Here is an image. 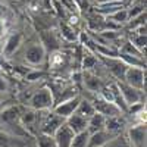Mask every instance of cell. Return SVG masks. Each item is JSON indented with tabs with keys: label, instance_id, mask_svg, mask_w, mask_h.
<instances>
[{
	"label": "cell",
	"instance_id": "cell-18",
	"mask_svg": "<svg viewBox=\"0 0 147 147\" xmlns=\"http://www.w3.org/2000/svg\"><path fill=\"white\" fill-rule=\"evenodd\" d=\"M125 125V121L122 119L121 116H109L105 119V129L107 132H112V134H116L122 129V127Z\"/></svg>",
	"mask_w": 147,
	"mask_h": 147
},
{
	"label": "cell",
	"instance_id": "cell-6",
	"mask_svg": "<svg viewBox=\"0 0 147 147\" xmlns=\"http://www.w3.org/2000/svg\"><path fill=\"white\" fill-rule=\"evenodd\" d=\"M93 107L96 110V113H100L103 115L105 118H109V116H121V110L115 106V103H110V102H106L103 100L102 97H97L93 102Z\"/></svg>",
	"mask_w": 147,
	"mask_h": 147
},
{
	"label": "cell",
	"instance_id": "cell-30",
	"mask_svg": "<svg viewBox=\"0 0 147 147\" xmlns=\"http://www.w3.org/2000/svg\"><path fill=\"white\" fill-rule=\"evenodd\" d=\"M65 55L63 53H60L59 50H56V52H52L50 53V60H49V63H50V66L53 68V69H57V68H60L63 65V57Z\"/></svg>",
	"mask_w": 147,
	"mask_h": 147
},
{
	"label": "cell",
	"instance_id": "cell-23",
	"mask_svg": "<svg viewBox=\"0 0 147 147\" xmlns=\"http://www.w3.org/2000/svg\"><path fill=\"white\" fill-rule=\"evenodd\" d=\"M0 147H22V141L0 129Z\"/></svg>",
	"mask_w": 147,
	"mask_h": 147
},
{
	"label": "cell",
	"instance_id": "cell-37",
	"mask_svg": "<svg viewBox=\"0 0 147 147\" xmlns=\"http://www.w3.org/2000/svg\"><path fill=\"white\" fill-rule=\"evenodd\" d=\"M5 31V22L0 19V35H2V32Z\"/></svg>",
	"mask_w": 147,
	"mask_h": 147
},
{
	"label": "cell",
	"instance_id": "cell-9",
	"mask_svg": "<svg viewBox=\"0 0 147 147\" xmlns=\"http://www.w3.org/2000/svg\"><path fill=\"white\" fill-rule=\"evenodd\" d=\"M74 136H75V132H74L68 125H66V122L60 127L56 132H55V140H56V144L57 147H69L72 140H74Z\"/></svg>",
	"mask_w": 147,
	"mask_h": 147
},
{
	"label": "cell",
	"instance_id": "cell-39",
	"mask_svg": "<svg viewBox=\"0 0 147 147\" xmlns=\"http://www.w3.org/2000/svg\"><path fill=\"white\" fill-rule=\"evenodd\" d=\"M0 16H2V12H0Z\"/></svg>",
	"mask_w": 147,
	"mask_h": 147
},
{
	"label": "cell",
	"instance_id": "cell-32",
	"mask_svg": "<svg viewBox=\"0 0 147 147\" xmlns=\"http://www.w3.org/2000/svg\"><path fill=\"white\" fill-rule=\"evenodd\" d=\"M60 2H62V6H63L65 9H68L69 12H75V13H80V10H78L77 5L74 3V0H60Z\"/></svg>",
	"mask_w": 147,
	"mask_h": 147
},
{
	"label": "cell",
	"instance_id": "cell-17",
	"mask_svg": "<svg viewBox=\"0 0 147 147\" xmlns=\"http://www.w3.org/2000/svg\"><path fill=\"white\" fill-rule=\"evenodd\" d=\"M21 43H22V34H19V32L12 34L9 38L6 40V43H5V49H3L5 55L6 56L13 55L18 50V47L21 46Z\"/></svg>",
	"mask_w": 147,
	"mask_h": 147
},
{
	"label": "cell",
	"instance_id": "cell-11",
	"mask_svg": "<svg viewBox=\"0 0 147 147\" xmlns=\"http://www.w3.org/2000/svg\"><path fill=\"white\" fill-rule=\"evenodd\" d=\"M113 137H115V134L107 132L106 129L97 131V132H94V134H90L88 146H87V147H103V146H106L110 140H113Z\"/></svg>",
	"mask_w": 147,
	"mask_h": 147
},
{
	"label": "cell",
	"instance_id": "cell-27",
	"mask_svg": "<svg viewBox=\"0 0 147 147\" xmlns=\"http://www.w3.org/2000/svg\"><path fill=\"white\" fill-rule=\"evenodd\" d=\"M37 147H57V144L53 136H47V134L40 132L37 136Z\"/></svg>",
	"mask_w": 147,
	"mask_h": 147
},
{
	"label": "cell",
	"instance_id": "cell-7",
	"mask_svg": "<svg viewBox=\"0 0 147 147\" xmlns=\"http://www.w3.org/2000/svg\"><path fill=\"white\" fill-rule=\"evenodd\" d=\"M65 121H66V119H63V118H60V116L55 115L53 112L49 113V115L43 119V122H41V134L55 136V132L65 124Z\"/></svg>",
	"mask_w": 147,
	"mask_h": 147
},
{
	"label": "cell",
	"instance_id": "cell-20",
	"mask_svg": "<svg viewBox=\"0 0 147 147\" xmlns=\"http://www.w3.org/2000/svg\"><path fill=\"white\" fill-rule=\"evenodd\" d=\"M105 116L100 113H94L90 119H88V125H87V131L88 134H94L97 131H103L105 129Z\"/></svg>",
	"mask_w": 147,
	"mask_h": 147
},
{
	"label": "cell",
	"instance_id": "cell-36",
	"mask_svg": "<svg viewBox=\"0 0 147 147\" xmlns=\"http://www.w3.org/2000/svg\"><path fill=\"white\" fill-rule=\"evenodd\" d=\"M68 24H71V25L74 27V25H77L78 24V15H71V18H69V22Z\"/></svg>",
	"mask_w": 147,
	"mask_h": 147
},
{
	"label": "cell",
	"instance_id": "cell-31",
	"mask_svg": "<svg viewBox=\"0 0 147 147\" xmlns=\"http://www.w3.org/2000/svg\"><path fill=\"white\" fill-rule=\"evenodd\" d=\"M96 63H97V59H96L94 55H91V53H85L84 55V57H82V69L84 71L93 69L96 66Z\"/></svg>",
	"mask_w": 147,
	"mask_h": 147
},
{
	"label": "cell",
	"instance_id": "cell-33",
	"mask_svg": "<svg viewBox=\"0 0 147 147\" xmlns=\"http://www.w3.org/2000/svg\"><path fill=\"white\" fill-rule=\"evenodd\" d=\"M44 77V72H41V71H32V72H30L28 75H27V80L28 81H38V80H41Z\"/></svg>",
	"mask_w": 147,
	"mask_h": 147
},
{
	"label": "cell",
	"instance_id": "cell-22",
	"mask_svg": "<svg viewBox=\"0 0 147 147\" xmlns=\"http://www.w3.org/2000/svg\"><path fill=\"white\" fill-rule=\"evenodd\" d=\"M60 35H62L66 41H77L80 34L77 32V30L74 28L71 24L62 22V24H60Z\"/></svg>",
	"mask_w": 147,
	"mask_h": 147
},
{
	"label": "cell",
	"instance_id": "cell-34",
	"mask_svg": "<svg viewBox=\"0 0 147 147\" xmlns=\"http://www.w3.org/2000/svg\"><path fill=\"white\" fill-rule=\"evenodd\" d=\"M74 3L77 5L80 12H84L88 9V0H74Z\"/></svg>",
	"mask_w": 147,
	"mask_h": 147
},
{
	"label": "cell",
	"instance_id": "cell-10",
	"mask_svg": "<svg viewBox=\"0 0 147 147\" xmlns=\"http://www.w3.org/2000/svg\"><path fill=\"white\" fill-rule=\"evenodd\" d=\"M0 118L5 124L10 127H18L19 125V118H21V109L19 106H9L3 109V112L0 113Z\"/></svg>",
	"mask_w": 147,
	"mask_h": 147
},
{
	"label": "cell",
	"instance_id": "cell-13",
	"mask_svg": "<svg viewBox=\"0 0 147 147\" xmlns=\"http://www.w3.org/2000/svg\"><path fill=\"white\" fill-rule=\"evenodd\" d=\"M41 46L44 47V50H46V53L47 52H56V50H59V38H57V35H56V32H53V31H43L41 32Z\"/></svg>",
	"mask_w": 147,
	"mask_h": 147
},
{
	"label": "cell",
	"instance_id": "cell-8",
	"mask_svg": "<svg viewBox=\"0 0 147 147\" xmlns=\"http://www.w3.org/2000/svg\"><path fill=\"white\" fill-rule=\"evenodd\" d=\"M25 59H27V62L31 63V65H41L44 62V59H46L44 47L40 43L31 44L27 49V52H25Z\"/></svg>",
	"mask_w": 147,
	"mask_h": 147
},
{
	"label": "cell",
	"instance_id": "cell-26",
	"mask_svg": "<svg viewBox=\"0 0 147 147\" xmlns=\"http://www.w3.org/2000/svg\"><path fill=\"white\" fill-rule=\"evenodd\" d=\"M146 18H147V13H146V12H143V13H140L138 16L129 19V21L127 22V30H129V31H136L137 28L144 27V25H146Z\"/></svg>",
	"mask_w": 147,
	"mask_h": 147
},
{
	"label": "cell",
	"instance_id": "cell-16",
	"mask_svg": "<svg viewBox=\"0 0 147 147\" xmlns=\"http://www.w3.org/2000/svg\"><path fill=\"white\" fill-rule=\"evenodd\" d=\"M38 121V110L34 109H27L21 112V118H19V124L24 129H31L32 125H35V122Z\"/></svg>",
	"mask_w": 147,
	"mask_h": 147
},
{
	"label": "cell",
	"instance_id": "cell-12",
	"mask_svg": "<svg viewBox=\"0 0 147 147\" xmlns=\"http://www.w3.org/2000/svg\"><path fill=\"white\" fill-rule=\"evenodd\" d=\"M129 140L134 147H143L146 144V124H138L128 131Z\"/></svg>",
	"mask_w": 147,
	"mask_h": 147
},
{
	"label": "cell",
	"instance_id": "cell-25",
	"mask_svg": "<svg viewBox=\"0 0 147 147\" xmlns=\"http://www.w3.org/2000/svg\"><path fill=\"white\" fill-rule=\"evenodd\" d=\"M88 138H90L88 131L78 132V134L74 136V140H72V143H71L69 147H87L88 146Z\"/></svg>",
	"mask_w": 147,
	"mask_h": 147
},
{
	"label": "cell",
	"instance_id": "cell-29",
	"mask_svg": "<svg viewBox=\"0 0 147 147\" xmlns=\"http://www.w3.org/2000/svg\"><path fill=\"white\" fill-rule=\"evenodd\" d=\"M119 53H124V55H129V56H136V57H140V59H144V53H141L138 49H136L129 41L124 43L121 47Z\"/></svg>",
	"mask_w": 147,
	"mask_h": 147
},
{
	"label": "cell",
	"instance_id": "cell-3",
	"mask_svg": "<svg viewBox=\"0 0 147 147\" xmlns=\"http://www.w3.org/2000/svg\"><path fill=\"white\" fill-rule=\"evenodd\" d=\"M80 100H81L80 96H74V97H71V99H66L63 102H59V103H56L53 106V113L60 116V118H63V119H68L71 115L75 113Z\"/></svg>",
	"mask_w": 147,
	"mask_h": 147
},
{
	"label": "cell",
	"instance_id": "cell-1",
	"mask_svg": "<svg viewBox=\"0 0 147 147\" xmlns=\"http://www.w3.org/2000/svg\"><path fill=\"white\" fill-rule=\"evenodd\" d=\"M28 105L34 110H49L53 109L55 106V97L53 93L50 91L49 87H41L40 90H37L28 100Z\"/></svg>",
	"mask_w": 147,
	"mask_h": 147
},
{
	"label": "cell",
	"instance_id": "cell-5",
	"mask_svg": "<svg viewBox=\"0 0 147 147\" xmlns=\"http://www.w3.org/2000/svg\"><path fill=\"white\" fill-rule=\"evenodd\" d=\"M99 57H100L102 62L106 65V68L112 72L119 81L124 80V75H125L128 66L122 62L119 57H107V56H100V55H99Z\"/></svg>",
	"mask_w": 147,
	"mask_h": 147
},
{
	"label": "cell",
	"instance_id": "cell-35",
	"mask_svg": "<svg viewBox=\"0 0 147 147\" xmlns=\"http://www.w3.org/2000/svg\"><path fill=\"white\" fill-rule=\"evenodd\" d=\"M7 88H9L7 80H5V78H2V77H0V93H2V91H6Z\"/></svg>",
	"mask_w": 147,
	"mask_h": 147
},
{
	"label": "cell",
	"instance_id": "cell-15",
	"mask_svg": "<svg viewBox=\"0 0 147 147\" xmlns=\"http://www.w3.org/2000/svg\"><path fill=\"white\" fill-rule=\"evenodd\" d=\"M82 81H84V85L85 88L91 93H100V90L105 87L102 80L94 75V74H90V72H84L82 74Z\"/></svg>",
	"mask_w": 147,
	"mask_h": 147
},
{
	"label": "cell",
	"instance_id": "cell-4",
	"mask_svg": "<svg viewBox=\"0 0 147 147\" xmlns=\"http://www.w3.org/2000/svg\"><path fill=\"white\" fill-rule=\"evenodd\" d=\"M116 87H118L119 94L122 96V99H124V102L127 103L128 107L141 102V91L132 88L131 85L125 84L124 81H118V82H116Z\"/></svg>",
	"mask_w": 147,
	"mask_h": 147
},
{
	"label": "cell",
	"instance_id": "cell-14",
	"mask_svg": "<svg viewBox=\"0 0 147 147\" xmlns=\"http://www.w3.org/2000/svg\"><path fill=\"white\" fill-rule=\"evenodd\" d=\"M66 125L75 132V134H78V132H82V131H87V125H88V119H85L84 116H81V115H78V113H74V115H71L66 121Z\"/></svg>",
	"mask_w": 147,
	"mask_h": 147
},
{
	"label": "cell",
	"instance_id": "cell-21",
	"mask_svg": "<svg viewBox=\"0 0 147 147\" xmlns=\"http://www.w3.org/2000/svg\"><path fill=\"white\" fill-rule=\"evenodd\" d=\"M75 113H78V115L84 116L85 119H90V118L96 113V110H94L93 103H91L90 100L81 99V100H80V103H78V107H77V110H75Z\"/></svg>",
	"mask_w": 147,
	"mask_h": 147
},
{
	"label": "cell",
	"instance_id": "cell-38",
	"mask_svg": "<svg viewBox=\"0 0 147 147\" xmlns=\"http://www.w3.org/2000/svg\"><path fill=\"white\" fill-rule=\"evenodd\" d=\"M107 2H115V0H99V3L103 5V3H107Z\"/></svg>",
	"mask_w": 147,
	"mask_h": 147
},
{
	"label": "cell",
	"instance_id": "cell-2",
	"mask_svg": "<svg viewBox=\"0 0 147 147\" xmlns=\"http://www.w3.org/2000/svg\"><path fill=\"white\" fill-rule=\"evenodd\" d=\"M122 81L128 85H131L132 88L143 91L146 88V69H143V68H128Z\"/></svg>",
	"mask_w": 147,
	"mask_h": 147
},
{
	"label": "cell",
	"instance_id": "cell-24",
	"mask_svg": "<svg viewBox=\"0 0 147 147\" xmlns=\"http://www.w3.org/2000/svg\"><path fill=\"white\" fill-rule=\"evenodd\" d=\"M105 18H106L107 21H112V22L118 24V25H124V24L128 22V10L124 7V9L115 12V13H112V15H107V16H105Z\"/></svg>",
	"mask_w": 147,
	"mask_h": 147
},
{
	"label": "cell",
	"instance_id": "cell-19",
	"mask_svg": "<svg viewBox=\"0 0 147 147\" xmlns=\"http://www.w3.org/2000/svg\"><path fill=\"white\" fill-rule=\"evenodd\" d=\"M124 3H122V0H115V2H107V3H103L100 5V7L97 9V13H100V15H112L115 13V12L121 10V9H124Z\"/></svg>",
	"mask_w": 147,
	"mask_h": 147
},
{
	"label": "cell",
	"instance_id": "cell-28",
	"mask_svg": "<svg viewBox=\"0 0 147 147\" xmlns=\"http://www.w3.org/2000/svg\"><path fill=\"white\" fill-rule=\"evenodd\" d=\"M146 41H147L146 34H137V32L134 34V35H131V40H129V43L136 49H138L141 53L146 52Z\"/></svg>",
	"mask_w": 147,
	"mask_h": 147
}]
</instances>
